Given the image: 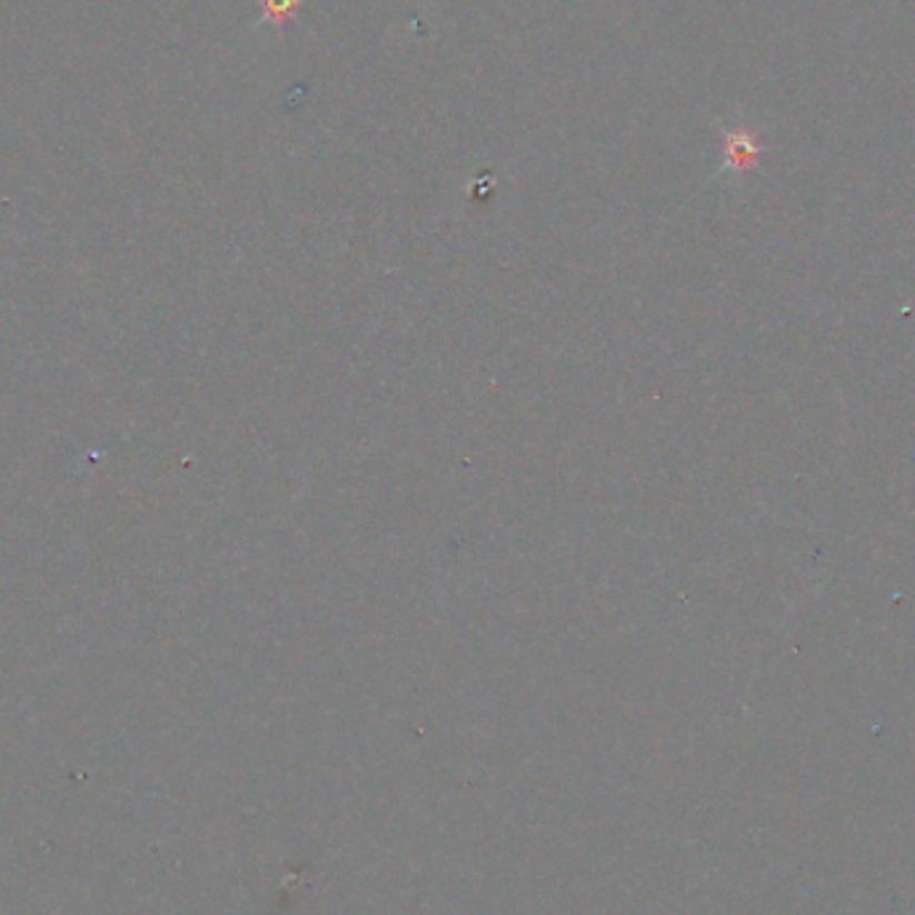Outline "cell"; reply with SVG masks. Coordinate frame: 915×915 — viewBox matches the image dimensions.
I'll return each instance as SVG.
<instances>
[{
    "label": "cell",
    "mask_w": 915,
    "mask_h": 915,
    "mask_svg": "<svg viewBox=\"0 0 915 915\" xmlns=\"http://www.w3.org/2000/svg\"><path fill=\"white\" fill-rule=\"evenodd\" d=\"M763 145L753 129L736 127L723 131V169L730 175H747L760 161Z\"/></svg>",
    "instance_id": "1"
},
{
    "label": "cell",
    "mask_w": 915,
    "mask_h": 915,
    "mask_svg": "<svg viewBox=\"0 0 915 915\" xmlns=\"http://www.w3.org/2000/svg\"><path fill=\"white\" fill-rule=\"evenodd\" d=\"M302 0H260V14L262 22L271 24V28H285L289 19L298 17Z\"/></svg>",
    "instance_id": "2"
}]
</instances>
